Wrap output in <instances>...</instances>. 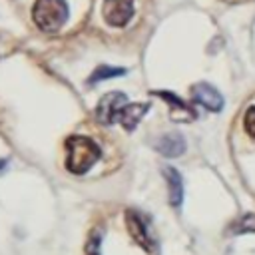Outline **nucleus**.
Wrapping results in <instances>:
<instances>
[{
	"label": "nucleus",
	"instance_id": "f257e3e1",
	"mask_svg": "<svg viewBox=\"0 0 255 255\" xmlns=\"http://www.w3.org/2000/svg\"><path fill=\"white\" fill-rule=\"evenodd\" d=\"M100 159V147L96 141L84 135H72L66 139V169L76 175H84Z\"/></svg>",
	"mask_w": 255,
	"mask_h": 255
},
{
	"label": "nucleus",
	"instance_id": "f03ea898",
	"mask_svg": "<svg viewBox=\"0 0 255 255\" xmlns=\"http://www.w3.org/2000/svg\"><path fill=\"white\" fill-rule=\"evenodd\" d=\"M32 20L42 32H58L68 20L66 0H36L32 6Z\"/></svg>",
	"mask_w": 255,
	"mask_h": 255
},
{
	"label": "nucleus",
	"instance_id": "7ed1b4c3",
	"mask_svg": "<svg viewBox=\"0 0 255 255\" xmlns=\"http://www.w3.org/2000/svg\"><path fill=\"white\" fill-rule=\"evenodd\" d=\"M126 106H128V98L122 92H110L98 102L96 120L104 126H112V124L120 122V116H122Z\"/></svg>",
	"mask_w": 255,
	"mask_h": 255
},
{
	"label": "nucleus",
	"instance_id": "20e7f679",
	"mask_svg": "<svg viewBox=\"0 0 255 255\" xmlns=\"http://www.w3.org/2000/svg\"><path fill=\"white\" fill-rule=\"evenodd\" d=\"M126 227H128L129 235L135 239V243L139 247H143L149 253L155 251V237H153L147 221L143 219V215L139 211H135V209H128L126 211Z\"/></svg>",
	"mask_w": 255,
	"mask_h": 255
},
{
	"label": "nucleus",
	"instance_id": "39448f33",
	"mask_svg": "<svg viewBox=\"0 0 255 255\" xmlns=\"http://www.w3.org/2000/svg\"><path fill=\"white\" fill-rule=\"evenodd\" d=\"M133 16V0H104V20L110 26L122 28Z\"/></svg>",
	"mask_w": 255,
	"mask_h": 255
},
{
	"label": "nucleus",
	"instance_id": "423d86ee",
	"mask_svg": "<svg viewBox=\"0 0 255 255\" xmlns=\"http://www.w3.org/2000/svg\"><path fill=\"white\" fill-rule=\"evenodd\" d=\"M191 98H193V102H197L199 106H203L209 112H221L223 104H225L223 96L211 84H205V82L191 86Z\"/></svg>",
	"mask_w": 255,
	"mask_h": 255
},
{
	"label": "nucleus",
	"instance_id": "0eeeda50",
	"mask_svg": "<svg viewBox=\"0 0 255 255\" xmlns=\"http://www.w3.org/2000/svg\"><path fill=\"white\" fill-rule=\"evenodd\" d=\"M153 94L159 96L161 100H165V102L171 106V114H169V118H171L173 122H191V120H195V112H193V108H189L183 100H179V98L173 96L171 92L161 90V92H153Z\"/></svg>",
	"mask_w": 255,
	"mask_h": 255
},
{
	"label": "nucleus",
	"instance_id": "6e6552de",
	"mask_svg": "<svg viewBox=\"0 0 255 255\" xmlns=\"http://www.w3.org/2000/svg\"><path fill=\"white\" fill-rule=\"evenodd\" d=\"M155 149L165 157H177V155H181L185 151V139H183L181 133H175V131L173 133H165V135H161L157 139Z\"/></svg>",
	"mask_w": 255,
	"mask_h": 255
},
{
	"label": "nucleus",
	"instance_id": "1a4fd4ad",
	"mask_svg": "<svg viewBox=\"0 0 255 255\" xmlns=\"http://www.w3.org/2000/svg\"><path fill=\"white\" fill-rule=\"evenodd\" d=\"M163 177H165L167 187H169V203H171V207H179L181 201H183V181H181L179 171L175 167L165 165L163 167Z\"/></svg>",
	"mask_w": 255,
	"mask_h": 255
},
{
	"label": "nucleus",
	"instance_id": "9d476101",
	"mask_svg": "<svg viewBox=\"0 0 255 255\" xmlns=\"http://www.w3.org/2000/svg\"><path fill=\"white\" fill-rule=\"evenodd\" d=\"M149 104H128L120 116V124L126 131H133L135 126L139 124V120L147 114Z\"/></svg>",
	"mask_w": 255,
	"mask_h": 255
},
{
	"label": "nucleus",
	"instance_id": "9b49d317",
	"mask_svg": "<svg viewBox=\"0 0 255 255\" xmlns=\"http://www.w3.org/2000/svg\"><path fill=\"white\" fill-rule=\"evenodd\" d=\"M126 70L124 68H112V66H98L94 70V74L90 76V84H98V82H104V80H110V78H116V76H124Z\"/></svg>",
	"mask_w": 255,
	"mask_h": 255
},
{
	"label": "nucleus",
	"instance_id": "f8f14e48",
	"mask_svg": "<svg viewBox=\"0 0 255 255\" xmlns=\"http://www.w3.org/2000/svg\"><path fill=\"white\" fill-rule=\"evenodd\" d=\"M231 233H255V213H247L243 217H239L235 223H231L229 227Z\"/></svg>",
	"mask_w": 255,
	"mask_h": 255
},
{
	"label": "nucleus",
	"instance_id": "ddd939ff",
	"mask_svg": "<svg viewBox=\"0 0 255 255\" xmlns=\"http://www.w3.org/2000/svg\"><path fill=\"white\" fill-rule=\"evenodd\" d=\"M100 245H102V239H100V231H94L86 243V255H100Z\"/></svg>",
	"mask_w": 255,
	"mask_h": 255
},
{
	"label": "nucleus",
	"instance_id": "4468645a",
	"mask_svg": "<svg viewBox=\"0 0 255 255\" xmlns=\"http://www.w3.org/2000/svg\"><path fill=\"white\" fill-rule=\"evenodd\" d=\"M243 126H245V129H247V133H249L251 137H255V106H251V108L245 112Z\"/></svg>",
	"mask_w": 255,
	"mask_h": 255
},
{
	"label": "nucleus",
	"instance_id": "2eb2a0df",
	"mask_svg": "<svg viewBox=\"0 0 255 255\" xmlns=\"http://www.w3.org/2000/svg\"><path fill=\"white\" fill-rule=\"evenodd\" d=\"M2 167H4V159H0V169H2Z\"/></svg>",
	"mask_w": 255,
	"mask_h": 255
}]
</instances>
